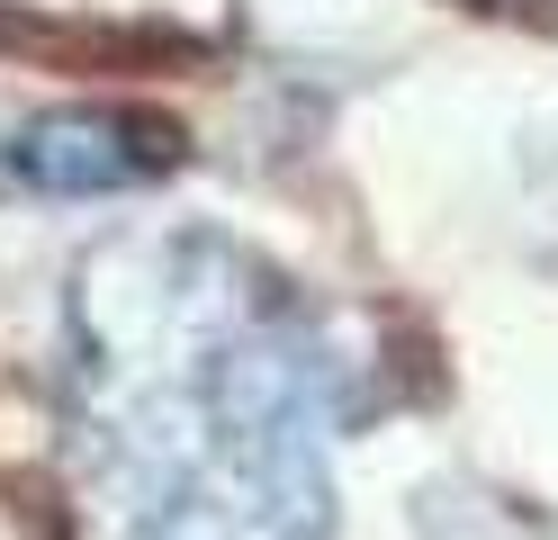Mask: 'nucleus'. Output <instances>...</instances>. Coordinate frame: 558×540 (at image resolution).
<instances>
[{
    "instance_id": "obj_1",
    "label": "nucleus",
    "mask_w": 558,
    "mask_h": 540,
    "mask_svg": "<svg viewBox=\"0 0 558 540\" xmlns=\"http://www.w3.org/2000/svg\"><path fill=\"white\" fill-rule=\"evenodd\" d=\"M333 351L217 226H135L73 271L63 451L90 540H333Z\"/></svg>"
},
{
    "instance_id": "obj_2",
    "label": "nucleus",
    "mask_w": 558,
    "mask_h": 540,
    "mask_svg": "<svg viewBox=\"0 0 558 540\" xmlns=\"http://www.w3.org/2000/svg\"><path fill=\"white\" fill-rule=\"evenodd\" d=\"M181 163V127L154 118V108H46L27 118L10 144V171L46 199H118V190H145Z\"/></svg>"
}]
</instances>
